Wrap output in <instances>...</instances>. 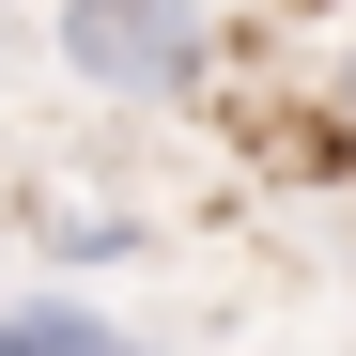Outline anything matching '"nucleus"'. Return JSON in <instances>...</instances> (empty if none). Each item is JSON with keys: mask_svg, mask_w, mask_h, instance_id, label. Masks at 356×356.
I'll return each instance as SVG.
<instances>
[{"mask_svg": "<svg viewBox=\"0 0 356 356\" xmlns=\"http://www.w3.org/2000/svg\"><path fill=\"white\" fill-rule=\"evenodd\" d=\"M0 356H155V341H124L93 294H63V279H47V294H16V310H0Z\"/></svg>", "mask_w": 356, "mask_h": 356, "instance_id": "f03ea898", "label": "nucleus"}, {"mask_svg": "<svg viewBox=\"0 0 356 356\" xmlns=\"http://www.w3.org/2000/svg\"><path fill=\"white\" fill-rule=\"evenodd\" d=\"M31 248H47V264H124L140 217H124V202H93V217H31Z\"/></svg>", "mask_w": 356, "mask_h": 356, "instance_id": "7ed1b4c3", "label": "nucleus"}, {"mask_svg": "<svg viewBox=\"0 0 356 356\" xmlns=\"http://www.w3.org/2000/svg\"><path fill=\"white\" fill-rule=\"evenodd\" d=\"M16 217H31V202H16V186H0V232H16Z\"/></svg>", "mask_w": 356, "mask_h": 356, "instance_id": "20e7f679", "label": "nucleus"}, {"mask_svg": "<svg viewBox=\"0 0 356 356\" xmlns=\"http://www.w3.org/2000/svg\"><path fill=\"white\" fill-rule=\"evenodd\" d=\"M47 47H63V78L108 93V108H186V93H217V16H202V0H63Z\"/></svg>", "mask_w": 356, "mask_h": 356, "instance_id": "f257e3e1", "label": "nucleus"}]
</instances>
